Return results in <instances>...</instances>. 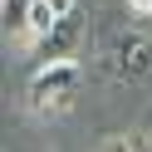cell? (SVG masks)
<instances>
[{"label": "cell", "instance_id": "1", "mask_svg": "<svg viewBox=\"0 0 152 152\" xmlns=\"http://www.w3.org/2000/svg\"><path fill=\"white\" fill-rule=\"evenodd\" d=\"M79 79H83L79 59H44L25 83L30 113L34 118H64L74 108V98H79Z\"/></svg>", "mask_w": 152, "mask_h": 152}, {"label": "cell", "instance_id": "3", "mask_svg": "<svg viewBox=\"0 0 152 152\" xmlns=\"http://www.w3.org/2000/svg\"><path fill=\"white\" fill-rule=\"evenodd\" d=\"M39 5H44V0H0V20H5V34H10V39H25V44H30Z\"/></svg>", "mask_w": 152, "mask_h": 152}, {"label": "cell", "instance_id": "4", "mask_svg": "<svg viewBox=\"0 0 152 152\" xmlns=\"http://www.w3.org/2000/svg\"><path fill=\"white\" fill-rule=\"evenodd\" d=\"M74 39H79V15H64V20L54 25V30L34 44V49H39V59H69Z\"/></svg>", "mask_w": 152, "mask_h": 152}, {"label": "cell", "instance_id": "6", "mask_svg": "<svg viewBox=\"0 0 152 152\" xmlns=\"http://www.w3.org/2000/svg\"><path fill=\"white\" fill-rule=\"evenodd\" d=\"M128 10L132 15H152V0H128Z\"/></svg>", "mask_w": 152, "mask_h": 152}, {"label": "cell", "instance_id": "7", "mask_svg": "<svg viewBox=\"0 0 152 152\" xmlns=\"http://www.w3.org/2000/svg\"><path fill=\"white\" fill-rule=\"evenodd\" d=\"M108 152H132V147H128V142L118 137V142H108Z\"/></svg>", "mask_w": 152, "mask_h": 152}, {"label": "cell", "instance_id": "5", "mask_svg": "<svg viewBox=\"0 0 152 152\" xmlns=\"http://www.w3.org/2000/svg\"><path fill=\"white\" fill-rule=\"evenodd\" d=\"M49 10L59 15V20H64V15H79V0H49Z\"/></svg>", "mask_w": 152, "mask_h": 152}, {"label": "cell", "instance_id": "2", "mask_svg": "<svg viewBox=\"0 0 152 152\" xmlns=\"http://www.w3.org/2000/svg\"><path fill=\"white\" fill-rule=\"evenodd\" d=\"M103 64L108 74L137 83V79H152V34L137 30V25H118V30L103 34Z\"/></svg>", "mask_w": 152, "mask_h": 152}]
</instances>
